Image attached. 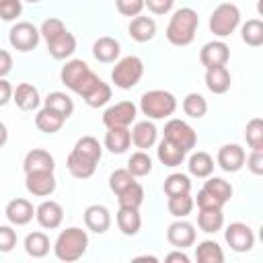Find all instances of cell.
Returning a JSON list of instances; mask_svg holds the SVG:
<instances>
[{
  "label": "cell",
  "mask_w": 263,
  "mask_h": 263,
  "mask_svg": "<svg viewBox=\"0 0 263 263\" xmlns=\"http://www.w3.org/2000/svg\"><path fill=\"white\" fill-rule=\"evenodd\" d=\"M197 27H199V16L193 8H189V6L177 8L166 25V39L171 45L185 47V45L193 43Z\"/></svg>",
  "instance_id": "cell-1"
},
{
  "label": "cell",
  "mask_w": 263,
  "mask_h": 263,
  "mask_svg": "<svg viewBox=\"0 0 263 263\" xmlns=\"http://www.w3.org/2000/svg\"><path fill=\"white\" fill-rule=\"evenodd\" d=\"M86 249H88V234L78 226H70L62 230L53 242V255L66 263H74L82 259Z\"/></svg>",
  "instance_id": "cell-2"
},
{
  "label": "cell",
  "mask_w": 263,
  "mask_h": 263,
  "mask_svg": "<svg viewBox=\"0 0 263 263\" xmlns=\"http://www.w3.org/2000/svg\"><path fill=\"white\" fill-rule=\"evenodd\" d=\"M140 111L148 119H166L177 111V99L173 92L154 88L142 95L140 99Z\"/></svg>",
  "instance_id": "cell-3"
},
{
  "label": "cell",
  "mask_w": 263,
  "mask_h": 263,
  "mask_svg": "<svg viewBox=\"0 0 263 263\" xmlns=\"http://www.w3.org/2000/svg\"><path fill=\"white\" fill-rule=\"evenodd\" d=\"M142 76H144V62L138 55H125L117 60L111 70V80L121 90L134 88L142 80Z\"/></svg>",
  "instance_id": "cell-4"
},
{
  "label": "cell",
  "mask_w": 263,
  "mask_h": 263,
  "mask_svg": "<svg viewBox=\"0 0 263 263\" xmlns=\"http://www.w3.org/2000/svg\"><path fill=\"white\" fill-rule=\"evenodd\" d=\"M210 31L216 37H228L232 35L238 25H240V10L236 4L232 2H222L214 8V12L210 14Z\"/></svg>",
  "instance_id": "cell-5"
},
{
  "label": "cell",
  "mask_w": 263,
  "mask_h": 263,
  "mask_svg": "<svg viewBox=\"0 0 263 263\" xmlns=\"http://www.w3.org/2000/svg\"><path fill=\"white\" fill-rule=\"evenodd\" d=\"M39 39H41L39 29H37L33 23H29V21L14 23V25L10 27V31H8V43H10L16 51H23V53L33 51V49L39 45Z\"/></svg>",
  "instance_id": "cell-6"
},
{
  "label": "cell",
  "mask_w": 263,
  "mask_h": 263,
  "mask_svg": "<svg viewBox=\"0 0 263 263\" xmlns=\"http://www.w3.org/2000/svg\"><path fill=\"white\" fill-rule=\"evenodd\" d=\"M162 134H164L166 140H171L173 144H177L185 152H191L195 148V144H197L195 129L187 121H183V119H168L164 123V132Z\"/></svg>",
  "instance_id": "cell-7"
},
{
  "label": "cell",
  "mask_w": 263,
  "mask_h": 263,
  "mask_svg": "<svg viewBox=\"0 0 263 263\" xmlns=\"http://www.w3.org/2000/svg\"><path fill=\"white\" fill-rule=\"evenodd\" d=\"M224 238H226V245L234 253H247V251H251L255 247V232L245 222L228 224L226 230H224Z\"/></svg>",
  "instance_id": "cell-8"
},
{
  "label": "cell",
  "mask_w": 263,
  "mask_h": 263,
  "mask_svg": "<svg viewBox=\"0 0 263 263\" xmlns=\"http://www.w3.org/2000/svg\"><path fill=\"white\" fill-rule=\"evenodd\" d=\"M138 107L132 101H119L111 107L105 109L103 113V123L105 127H129L136 121Z\"/></svg>",
  "instance_id": "cell-9"
},
{
  "label": "cell",
  "mask_w": 263,
  "mask_h": 263,
  "mask_svg": "<svg viewBox=\"0 0 263 263\" xmlns=\"http://www.w3.org/2000/svg\"><path fill=\"white\" fill-rule=\"evenodd\" d=\"M55 185L53 171H35L25 175V187L35 197H49L55 191Z\"/></svg>",
  "instance_id": "cell-10"
},
{
  "label": "cell",
  "mask_w": 263,
  "mask_h": 263,
  "mask_svg": "<svg viewBox=\"0 0 263 263\" xmlns=\"http://www.w3.org/2000/svg\"><path fill=\"white\" fill-rule=\"evenodd\" d=\"M195 226L183 218H177L173 224H168L166 228V240L175 247V249H187L195 245Z\"/></svg>",
  "instance_id": "cell-11"
},
{
  "label": "cell",
  "mask_w": 263,
  "mask_h": 263,
  "mask_svg": "<svg viewBox=\"0 0 263 263\" xmlns=\"http://www.w3.org/2000/svg\"><path fill=\"white\" fill-rule=\"evenodd\" d=\"M245 158L247 152L240 144H224L216 154V162L224 173H238L245 166Z\"/></svg>",
  "instance_id": "cell-12"
},
{
  "label": "cell",
  "mask_w": 263,
  "mask_h": 263,
  "mask_svg": "<svg viewBox=\"0 0 263 263\" xmlns=\"http://www.w3.org/2000/svg\"><path fill=\"white\" fill-rule=\"evenodd\" d=\"M35 218H37L41 228L55 230L64 222V208L58 201H53V199H45V201H41L35 208Z\"/></svg>",
  "instance_id": "cell-13"
},
{
  "label": "cell",
  "mask_w": 263,
  "mask_h": 263,
  "mask_svg": "<svg viewBox=\"0 0 263 263\" xmlns=\"http://www.w3.org/2000/svg\"><path fill=\"white\" fill-rule=\"evenodd\" d=\"M228 60H230V47L224 41H208L199 49V62L203 68L226 66Z\"/></svg>",
  "instance_id": "cell-14"
},
{
  "label": "cell",
  "mask_w": 263,
  "mask_h": 263,
  "mask_svg": "<svg viewBox=\"0 0 263 263\" xmlns=\"http://www.w3.org/2000/svg\"><path fill=\"white\" fill-rule=\"evenodd\" d=\"M4 214H6V220L12 226H27L35 216V208H33V203L29 199L16 197V199H10L6 203Z\"/></svg>",
  "instance_id": "cell-15"
},
{
  "label": "cell",
  "mask_w": 263,
  "mask_h": 263,
  "mask_svg": "<svg viewBox=\"0 0 263 263\" xmlns=\"http://www.w3.org/2000/svg\"><path fill=\"white\" fill-rule=\"evenodd\" d=\"M129 136H132V144L140 150H148L158 142V129L150 119L136 121L134 127L129 129Z\"/></svg>",
  "instance_id": "cell-16"
},
{
  "label": "cell",
  "mask_w": 263,
  "mask_h": 263,
  "mask_svg": "<svg viewBox=\"0 0 263 263\" xmlns=\"http://www.w3.org/2000/svg\"><path fill=\"white\" fill-rule=\"evenodd\" d=\"M84 226L95 232V234H103L109 230L111 226V212L109 208L101 205V203H92L84 210Z\"/></svg>",
  "instance_id": "cell-17"
},
{
  "label": "cell",
  "mask_w": 263,
  "mask_h": 263,
  "mask_svg": "<svg viewBox=\"0 0 263 263\" xmlns=\"http://www.w3.org/2000/svg\"><path fill=\"white\" fill-rule=\"evenodd\" d=\"M12 101L16 103V107H18L21 111H33V109L39 107L41 97H39L37 86H33L31 82H21V84H16V88L12 90Z\"/></svg>",
  "instance_id": "cell-18"
},
{
  "label": "cell",
  "mask_w": 263,
  "mask_h": 263,
  "mask_svg": "<svg viewBox=\"0 0 263 263\" xmlns=\"http://www.w3.org/2000/svg\"><path fill=\"white\" fill-rule=\"evenodd\" d=\"M53 168H55V160L47 150L33 148V150H29L25 154V160H23L25 175L27 173H35V171H53Z\"/></svg>",
  "instance_id": "cell-19"
},
{
  "label": "cell",
  "mask_w": 263,
  "mask_h": 263,
  "mask_svg": "<svg viewBox=\"0 0 263 263\" xmlns=\"http://www.w3.org/2000/svg\"><path fill=\"white\" fill-rule=\"evenodd\" d=\"M121 53V45L117 39L113 37H99L95 43H92V55L97 62L101 64H113Z\"/></svg>",
  "instance_id": "cell-20"
},
{
  "label": "cell",
  "mask_w": 263,
  "mask_h": 263,
  "mask_svg": "<svg viewBox=\"0 0 263 263\" xmlns=\"http://www.w3.org/2000/svg\"><path fill=\"white\" fill-rule=\"evenodd\" d=\"M127 31H129V37H132L134 41L146 43V41L154 39V35H156V21H154L152 16H142V14H138V16L132 18Z\"/></svg>",
  "instance_id": "cell-21"
},
{
  "label": "cell",
  "mask_w": 263,
  "mask_h": 263,
  "mask_svg": "<svg viewBox=\"0 0 263 263\" xmlns=\"http://www.w3.org/2000/svg\"><path fill=\"white\" fill-rule=\"evenodd\" d=\"M230 72L226 66H216V68H205V86L214 95H224L230 88Z\"/></svg>",
  "instance_id": "cell-22"
},
{
  "label": "cell",
  "mask_w": 263,
  "mask_h": 263,
  "mask_svg": "<svg viewBox=\"0 0 263 263\" xmlns=\"http://www.w3.org/2000/svg\"><path fill=\"white\" fill-rule=\"evenodd\" d=\"M115 220H117L121 234H125V236H136L142 228V216H140L138 208H121L119 205Z\"/></svg>",
  "instance_id": "cell-23"
},
{
  "label": "cell",
  "mask_w": 263,
  "mask_h": 263,
  "mask_svg": "<svg viewBox=\"0 0 263 263\" xmlns=\"http://www.w3.org/2000/svg\"><path fill=\"white\" fill-rule=\"evenodd\" d=\"M47 51L53 60H68L76 51V37L66 29L60 37L47 41Z\"/></svg>",
  "instance_id": "cell-24"
},
{
  "label": "cell",
  "mask_w": 263,
  "mask_h": 263,
  "mask_svg": "<svg viewBox=\"0 0 263 263\" xmlns=\"http://www.w3.org/2000/svg\"><path fill=\"white\" fill-rule=\"evenodd\" d=\"M132 146L129 127H107L105 134V148L111 154H123Z\"/></svg>",
  "instance_id": "cell-25"
},
{
  "label": "cell",
  "mask_w": 263,
  "mask_h": 263,
  "mask_svg": "<svg viewBox=\"0 0 263 263\" xmlns=\"http://www.w3.org/2000/svg\"><path fill=\"white\" fill-rule=\"evenodd\" d=\"M97 164L99 162H95V160H90V158H86V156H82V154H78L74 150L66 158V168L76 179H88V177H92L95 171H97Z\"/></svg>",
  "instance_id": "cell-26"
},
{
  "label": "cell",
  "mask_w": 263,
  "mask_h": 263,
  "mask_svg": "<svg viewBox=\"0 0 263 263\" xmlns=\"http://www.w3.org/2000/svg\"><path fill=\"white\" fill-rule=\"evenodd\" d=\"M64 123H66V117L60 115L58 111L45 107V105H43V109H39L37 115H35V125H37V129L43 132V134H55V132H60V129L64 127Z\"/></svg>",
  "instance_id": "cell-27"
},
{
  "label": "cell",
  "mask_w": 263,
  "mask_h": 263,
  "mask_svg": "<svg viewBox=\"0 0 263 263\" xmlns=\"http://www.w3.org/2000/svg\"><path fill=\"white\" fill-rule=\"evenodd\" d=\"M88 70H90V68H88V64H86L84 60H68V62L62 66V70H60V80H62V84H64L66 88L74 90V86L78 84V80H80Z\"/></svg>",
  "instance_id": "cell-28"
},
{
  "label": "cell",
  "mask_w": 263,
  "mask_h": 263,
  "mask_svg": "<svg viewBox=\"0 0 263 263\" xmlns=\"http://www.w3.org/2000/svg\"><path fill=\"white\" fill-rule=\"evenodd\" d=\"M156 156H158V160L164 164V166H179V164H183V160H185V156H187V152L183 150V148H179L177 144H173L171 140H166V138H162L160 142H158V148H156Z\"/></svg>",
  "instance_id": "cell-29"
},
{
  "label": "cell",
  "mask_w": 263,
  "mask_h": 263,
  "mask_svg": "<svg viewBox=\"0 0 263 263\" xmlns=\"http://www.w3.org/2000/svg\"><path fill=\"white\" fill-rule=\"evenodd\" d=\"M23 247H25V253H27L29 257H33V259H43V257L49 253L51 242H49V236H47L45 232L35 230V232H29V234L25 236Z\"/></svg>",
  "instance_id": "cell-30"
},
{
  "label": "cell",
  "mask_w": 263,
  "mask_h": 263,
  "mask_svg": "<svg viewBox=\"0 0 263 263\" xmlns=\"http://www.w3.org/2000/svg\"><path fill=\"white\" fill-rule=\"evenodd\" d=\"M197 226L205 234H216L224 226V214L222 208H203L197 214Z\"/></svg>",
  "instance_id": "cell-31"
},
{
  "label": "cell",
  "mask_w": 263,
  "mask_h": 263,
  "mask_svg": "<svg viewBox=\"0 0 263 263\" xmlns=\"http://www.w3.org/2000/svg\"><path fill=\"white\" fill-rule=\"evenodd\" d=\"M214 158L208 154V152H193L187 160V168H189V175L197 177V179H208L212 173H214Z\"/></svg>",
  "instance_id": "cell-32"
},
{
  "label": "cell",
  "mask_w": 263,
  "mask_h": 263,
  "mask_svg": "<svg viewBox=\"0 0 263 263\" xmlns=\"http://www.w3.org/2000/svg\"><path fill=\"white\" fill-rule=\"evenodd\" d=\"M195 259L199 263H222L224 261V251L216 240H201L195 247Z\"/></svg>",
  "instance_id": "cell-33"
},
{
  "label": "cell",
  "mask_w": 263,
  "mask_h": 263,
  "mask_svg": "<svg viewBox=\"0 0 263 263\" xmlns=\"http://www.w3.org/2000/svg\"><path fill=\"white\" fill-rule=\"evenodd\" d=\"M193 205H195V201H193L191 193L168 195V203H166L168 214H171L173 218H187V216L193 212Z\"/></svg>",
  "instance_id": "cell-34"
},
{
  "label": "cell",
  "mask_w": 263,
  "mask_h": 263,
  "mask_svg": "<svg viewBox=\"0 0 263 263\" xmlns=\"http://www.w3.org/2000/svg\"><path fill=\"white\" fill-rule=\"evenodd\" d=\"M43 103H45V107L58 111V113L64 115L66 119L74 113V101L70 99V95H66V92H62V90H53V92H49V95L45 97Z\"/></svg>",
  "instance_id": "cell-35"
},
{
  "label": "cell",
  "mask_w": 263,
  "mask_h": 263,
  "mask_svg": "<svg viewBox=\"0 0 263 263\" xmlns=\"http://www.w3.org/2000/svg\"><path fill=\"white\" fill-rule=\"evenodd\" d=\"M72 150L78 152V154H82V156H86V158H90V160H95V162H99L101 156H103V146L99 144V140L95 136H82V138H78Z\"/></svg>",
  "instance_id": "cell-36"
},
{
  "label": "cell",
  "mask_w": 263,
  "mask_h": 263,
  "mask_svg": "<svg viewBox=\"0 0 263 263\" xmlns=\"http://www.w3.org/2000/svg\"><path fill=\"white\" fill-rule=\"evenodd\" d=\"M117 201L121 208H138L140 210V205L144 203V187L138 181H134L132 185H127L123 191L117 193Z\"/></svg>",
  "instance_id": "cell-37"
},
{
  "label": "cell",
  "mask_w": 263,
  "mask_h": 263,
  "mask_svg": "<svg viewBox=\"0 0 263 263\" xmlns=\"http://www.w3.org/2000/svg\"><path fill=\"white\" fill-rule=\"evenodd\" d=\"M240 39L251 47L263 45V23L259 18H249L240 27Z\"/></svg>",
  "instance_id": "cell-38"
},
{
  "label": "cell",
  "mask_w": 263,
  "mask_h": 263,
  "mask_svg": "<svg viewBox=\"0 0 263 263\" xmlns=\"http://www.w3.org/2000/svg\"><path fill=\"white\" fill-rule=\"evenodd\" d=\"M185 115H189L191 119H201L205 113H208V101L203 99V95L199 92H189L183 103H181Z\"/></svg>",
  "instance_id": "cell-39"
},
{
  "label": "cell",
  "mask_w": 263,
  "mask_h": 263,
  "mask_svg": "<svg viewBox=\"0 0 263 263\" xmlns=\"http://www.w3.org/2000/svg\"><path fill=\"white\" fill-rule=\"evenodd\" d=\"M136 179L138 177H146L152 173V158L146 154V150H138L127 158V166H125Z\"/></svg>",
  "instance_id": "cell-40"
},
{
  "label": "cell",
  "mask_w": 263,
  "mask_h": 263,
  "mask_svg": "<svg viewBox=\"0 0 263 263\" xmlns=\"http://www.w3.org/2000/svg\"><path fill=\"white\" fill-rule=\"evenodd\" d=\"M203 189L205 191H210L216 199H220L224 205L230 201V197H232V185L226 181V179H222V177H208V181L203 183Z\"/></svg>",
  "instance_id": "cell-41"
},
{
  "label": "cell",
  "mask_w": 263,
  "mask_h": 263,
  "mask_svg": "<svg viewBox=\"0 0 263 263\" xmlns=\"http://www.w3.org/2000/svg\"><path fill=\"white\" fill-rule=\"evenodd\" d=\"M166 197L168 195H177V193H189L191 191V179L189 175H183V173H173L164 179V185H162Z\"/></svg>",
  "instance_id": "cell-42"
},
{
  "label": "cell",
  "mask_w": 263,
  "mask_h": 263,
  "mask_svg": "<svg viewBox=\"0 0 263 263\" xmlns=\"http://www.w3.org/2000/svg\"><path fill=\"white\" fill-rule=\"evenodd\" d=\"M245 140L251 150H263V119L253 117L245 127Z\"/></svg>",
  "instance_id": "cell-43"
},
{
  "label": "cell",
  "mask_w": 263,
  "mask_h": 263,
  "mask_svg": "<svg viewBox=\"0 0 263 263\" xmlns=\"http://www.w3.org/2000/svg\"><path fill=\"white\" fill-rule=\"evenodd\" d=\"M111 86L107 84V82H99L86 97H84V103L88 105V107H92V109H99V107H105L109 101H111Z\"/></svg>",
  "instance_id": "cell-44"
},
{
  "label": "cell",
  "mask_w": 263,
  "mask_h": 263,
  "mask_svg": "<svg viewBox=\"0 0 263 263\" xmlns=\"http://www.w3.org/2000/svg\"><path fill=\"white\" fill-rule=\"evenodd\" d=\"M64 31H66L64 21H62V18H55V16L45 18V21L41 23V27H39V35L45 39V43L51 41V39H55V37H60Z\"/></svg>",
  "instance_id": "cell-45"
},
{
  "label": "cell",
  "mask_w": 263,
  "mask_h": 263,
  "mask_svg": "<svg viewBox=\"0 0 263 263\" xmlns=\"http://www.w3.org/2000/svg\"><path fill=\"white\" fill-rule=\"evenodd\" d=\"M136 181V177L127 171V168H115L113 173H111V177H109V189L117 195L119 191H123L127 185H132Z\"/></svg>",
  "instance_id": "cell-46"
},
{
  "label": "cell",
  "mask_w": 263,
  "mask_h": 263,
  "mask_svg": "<svg viewBox=\"0 0 263 263\" xmlns=\"http://www.w3.org/2000/svg\"><path fill=\"white\" fill-rule=\"evenodd\" d=\"M23 12V0H4L0 4V18L10 23V21H16Z\"/></svg>",
  "instance_id": "cell-47"
},
{
  "label": "cell",
  "mask_w": 263,
  "mask_h": 263,
  "mask_svg": "<svg viewBox=\"0 0 263 263\" xmlns=\"http://www.w3.org/2000/svg\"><path fill=\"white\" fill-rule=\"evenodd\" d=\"M99 82H101V78H99L92 70H88V72L78 80V84L74 86V90H72V92H76L78 97H82V99H84V97H86V95H88V92H90Z\"/></svg>",
  "instance_id": "cell-48"
},
{
  "label": "cell",
  "mask_w": 263,
  "mask_h": 263,
  "mask_svg": "<svg viewBox=\"0 0 263 263\" xmlns=\"http://www.w3.org/2000/svg\"><path fill=\"white\" fill-rule=\"evenodd\" d=\"M16 247V230L10 224H0V253H10Z\"/></svg>",
  "instance_id": "cell-49"
},
{
  "label": "cell",
  "mask_w": 263,
  "mask_h": 263,
  "mask_svg": "<svg viewBox=\"0 0 263 263\" xmlns=\"http://www.w3.org/2000/svg\"><path fill=\"white\" fill-rule=\"evenodd\" d=\"M115 8L123 16H138L144 10V0H115Z\"/></svg>",
  "instance_id": "cell-50"
},
{
  "label": "cell",
  "mask_w": 263,
  "mask_h": 263,
  "mask_svg": "<svg viewBox=\"0 0 263 263\" xmlns=\"http://www.w3.org/2000/svg\"><path fill=\"white\" fill-rule=\"evenodd\" d=\"M245 164L253 175H263V150H251V154L245 158Z\"/></svg>",
  "instance_id": "cell-51"
},
{
  "label": "cell",
  "mask_w": 263,
  "mask_h": 263,
  "mask_svg": "<svg viewBox=\"0 0 263 263\" xmlns=\"http://www.w3.org/2000/svg\"><path fill=\"white\" fill-rule=\"evenodd\" d=\"M193 201L197 203V208H199V210H203V208H224V203H222L220 199H216L210 191H205L203 187L197 191V197H195Z\"/></svg>",
  "instance_id": "cell-52"
},
{
  "label": "cell",
  "mask_w": 263,
  "mask_h": 263,
  "mask_svg": "<svg viewBox=\"0 0 263 263\" xmlns=\"http://www.w3.org/2000/svg\"><path fill=\"white\" fill-rule=\"evenodd\" d=\"M144 6L152 12V14H166L173 10L175 0H144Z\"/></svg>",
  "instance_id": "cell-53"
},
{
  "label": "cell",
  "mask_w": 263,
  "mask_h": 263,
  "mask_svg": "<svg viewBox=\"0 0 263 263\" xmlns=\"http://www.w3.org/2000/svg\"><path fill=\"white\" fill-rule=\"evenodd\" d=\"M12 84L6 80V78H0V107L8 105L12 101Z\"/></svg>",
  "instance_id": "cell-54"
},
{
  "label": "cell",
  "mask_w": 263,
  "mask_h": 263,
  "mask_svg": "<svg viewBox=\"0 0 263 263\" xmlns=\"http://www.w3.org/2000/svg\"><path fill=\"white\" fill-rule=\"evenodd\" d=\"M12 70V55L6 49H0V78H6Z\"/></svg>",
  "instance_id": "cell-55"
},
{
  "label": "cell",
  "mask_w": 263,
  "mask_h": 263,
  "mask_svg": "<svg viewBox=\"0 0 263 263\" xmlns=\"http://www.w3.org/2000/svg\"><path fill=\"white\" fill-rule=\"evenodd\" d=\"M164 261H168V263H173V261H179V263H189V257H187L185 249H175L173 253H168V255L164 257Z\"/></svg>",
  "instance_id": "cell-56"
},
{
  "label": "cell",
  "mask_w": 263,
  "mask_h": 263,
  "mask_svg": "<svg viewBox=\"0 0 263 263\" xmlns=\"http://www.w3.org/2000/svg\"><path fill=\"white\" fill-rule=\"evenodd\" d=\"M6 142H8V129H6L4 121H0V148H2Z\"/></svg>",
  "instance_id": "cell-57"
},
{
  "label": "cell",
  "mask_w": 263,
  "mask_h": 263,
  "mask_svg": "<svg viewBox=\"0 0 263 263\" xmlns=\"http://www.w3.org/2000/svg\"><path fill=\"white\" fill-rule=\"evenodd\" d=\"M27 2H41V0H27Z\"/></svg>",
  "instance_id": "cell-58"
},
{
  "label": "cell",
  "mask_w": 263,
  "mask_h": 263,
  "mask_svg": "<svg viewBox=\"0 0 263 263\" xmlns=\"http://www.w3.org/2000/svg\"><path fill=\"white\" fill-rule=\"evenodd\" d=\"M2 2H4V0H0V4H2Z\"/></svg>",
  "instance_id": "cell-59"
}]
</instances>
